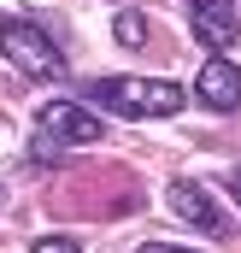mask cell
<instances>
[{
  "mask_svg": "<svg viewBox=\"0 0 241 253\" xmlns=\"http://www.w3.org/2000/svg\"><path fill=\"white\" fill-rule=\"evenodd\" d=\"M188 24H194V36H200L212 53H224V47H236V42H241V12H236V0H188Z\"/></svg>",
  "mask_w": 241,
  "mask_h": 253,
  "instance_id": "cell-5",
  "label": "cell"
},
{
  "mask_svg": "<svg viewBox=\"0 0 241 253\" xmlns=\"http://www.w3.org/2000/svg\"><path fill=\"white\" fill-rule=\"evenodd\" d=\"M106 135V118L77 106V100H47L36 106V159L41 165H59L65 147H82V141H100Z\"/></svg>",
  "mask_w": 241,
  "mask_h": 253,
  "instance_id": "cell-2",
  "label": "cell"
},
{
  "mask_svg": "<svg viewBox=\"0 0 241 253\" xmlns=\"http://www.w3.org/2000/svg\"><path fill=\"white\" fill-rule=\"evenodd\" d=\"M165 206L177 212L188 230H200V236H212V242H224L230 236V218L212 206V194H206V183H188V177H177L171 189H165Z\"/></svg>",
  "mask_w": 241,
  "mask_h": 253,
  "instance_id": "cell-4",
  "label": "cell"
},
{
  "mask_svg": "<svg viewBox=\"0 0 241 253\" xmlns=\"http://www.w3.org/2000/svg\"><path fill=\"white\" fill-rule=\"evenodd\" d=\"M94 100L118 118H177L182 112V88L171 77H100Z\"/></svg>",
  "mask_w": 241,
  "mask_h": 253,
  "instance_id": "cell-1",
  "label": "cell"
},
{
  "mask_svg": "<svg viewBox=\"0 0 241 253\" xmlns=\"http://www.w3.org/2000/svg\"><path fill=\"white\" fill-rule=\"evenodd\" d=\"M194 94H200L206 112H236V106H241V65H230L224 53H212V59L200 65Z\"/></svg>",
  "mask_w": 241,
  "mask_h": 253,
  "instance_id": "cell-6",
  "label": "cell"
},
{
  "mask_svg": "<svg viewBox=\"0 0 241 253\" xmlns=\"http://www.w3.org/2000/svg\"><path fill=\"white\" fill-rule=\"evenodd\" d=\"M135 253H194V248H177V242H147V248H135Z\"/></svg>",
  "mask_w": 241,
  "mask_h": 253,
  "instance_id": "cell-9",
  "label": "cell"
},
{
  "mask_svg": "<svg viewBox=\"0 0 241 253\" xmlns=\"http://www.w3.org/2000/svg\"><path fill=\"white\" fill-rule=\"evenodd\" d=\"M112 36H118L123 47H141V42H147V18H141V12H118Z\"/></svg>",
  "mask_w": 241,
  "mask_h": 253,
  "instance_id": "cell-7",
  "label": "cell"
},
{
  "mask_svg": "<svg viewBox=\"0 0 241 253\" xmlns=\"http://www.w3.org/2000/svg\"><path fill=\"white\" fill-rule=\"evenodd\" d=\"M224 183H230V194H236V206H241V165L230 171V177H224Z\"/></svg>",
  "mask_w": 241,
  "mask_h": 253,
  "instance_id": "cell-10",
  "label": "cell"
},
{
  "mask_svg": "<svg viewBox=\"0 0 241 253\" xmlns=\"http://www.w3.org/2000/svg\"><path fill=\"white\" fill-rule=\"evenodd\" d=\"M30 253H82V242H77V236H41Z\"/></svg>",
  "mask_w": 241,
  "mask_h": 253,
  "instance_id": "cell-8",
  "label": "cell"
},
{
  "mask_svg": "<svg viewBox=\"0 0 241 253\" xmlns=\"http://www.w3.org/2000/svg\"><path fill=\"white\" fill-rule=\"evenodd\" d=\"M0 53L18 65L24 77H59L65 71L59 42H53L36 18H0Z\"/></svg>",
  "mask_w": 241,
  "mask_h": 253,
  "instance_id": "cell-3",
  "label": "cell"
}]
</instances>
